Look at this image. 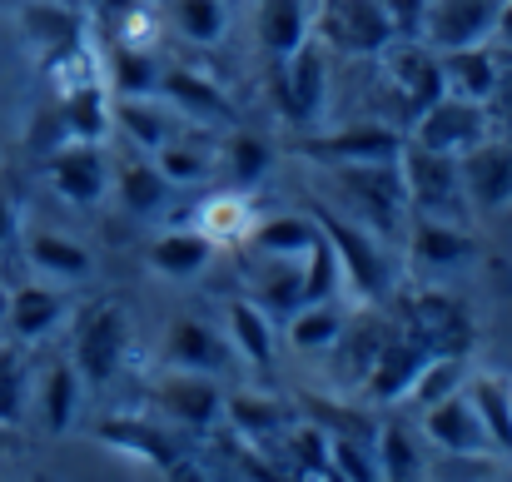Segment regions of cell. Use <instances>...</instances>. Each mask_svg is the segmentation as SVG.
<instances>
[{"label":"cell","instance_id":"6da1fadb","mask_svg":"<svg viewBox=\"0 0 512 482\" xmlns=\"http://www.w3.org/2000/svg\"><path fill=\"white\" fill-rule=\"evenodd\" d=\"M309 214H314V224L324 229V239H329V249L339 259L343 289H353L358 304H383L393 294V284H398V264H393L388 244L378 234H368L363 224H353L348 214L329 209V204H314Z\"/></svg>","mask_w":512,"mask_h":482},{"label":"cell","instance_id":"7a4b0ae2","mask_svg":"<svg viewBox=\"0 0 512 482\" xmlns=\"http://www.w3.org/2000/svg\"><path fill=\"white\" fill-rule=\"evenodd\" d=\"M329 179H334V189L343 194V204H348L343 214H348L353 224H363V229L378 234L383 244L408 234V194H403L398 160H388V164H334Z\"/></svg>","mask_w":512,"mask_h":482},{"label":"cell","instance_id":"3957f363","mask_svg":"<svg viewBox=\"0 0 512 482\" xmlns=\"http://www.w3.org/2000/svg\"><path fill=\"white\" fill-rule=\"evenodd\" d=\"M398 174H403V194H408V214L413 219L468 224L473 204H468V189H463V164H458V155H443V150H428L418 140H403Z\"/></svg>","mask_w":512,"mask_h":482},{"label":"cell","instance_id":"277c9868","mask_svg":"<svg viewBox=\"0 0 512 482\" xmlns=\"http://www.w3.org/2000/svg\"><path fill=\"white\" fill-rule=\"evenodd\" d=\"M378 55H383V85H388V90L398 95V105H403V125H413L433 100L448 95V85H443V60H438L433 45H423V40H388Z\"/></svg>","mask_w":512,"mask_h":482},{"label":"cell","instance_id":"5b68a950","mask_svg":"<svg viewBox=\"0 0 512 482\" xmlns=\"http://www.w3.org/2000/svg\"><path fill=\"white\" fill-rule=\"evenodd\" d=\"M125 348H130V323L120 304H95L75 319V338H70V363L80 368V378L90 388H105L120 363H125Z\"/></svg>","mask_w":512,"mask_h":482},{"label":"cell","instance_id":"8992f818","mask_svg":"<svg viewBox=\"0 0 512 482\" xmlns=\"http://www.w3.org/2000/svg\"><path fill=\"white\" fill-rule=\"evenodd\" d=\"M403 130H393L388 120H363V125H343V130H324V135H309V140H299L294 150L304 155V160L324 164V169H334V164H388L403 155Z\"/></svg>","mask_w":512,"mask_h":482},{"label":"cell","instance_id":"52a82bcc","mask_svg":"<svg viewBox=\"0 0 512 482\" xmlns=\"http://www.w3.org/2000/svg\"><path fill=\"white\" fill-rule=\"evenodd\" d=\"M279 100L294 125H319L329 105V55L324 40H304L289 60H279Z\"/></svg>","mask_w":512,"mask_h":482},{"label":"cell","instance_id":"ba28073f","mask_svg":"<svg viewBox=\"0 0 512 482\" xmlns=\"http://www.w3.org/2000/svg\"><path fill=\"white\" fill-rule=\"evenodd\" d=\"M508 0H428L423 15V45H433L438 55L448 50H468V45H488L498 30Z\"/></svg>","mask_w":512,"mask_h":482},{"label":"cell","instance_id":"9c48e42d","mask_svg":"<svg viewBox=\"0 0 512 482\" xmlns=\"http://www.w3.org/2000/svg\"><path fill=\"white\" fill-rule=\"evenodd\" d=\"M428 353H468L473 348V314L458 294L448 289H423L408 304V323H403Z\"/></svg>","mask_w":512,"mask_h":482},{"label":"cell","instance_id":"30bf717a","mask_svg":"<svg viewBox=\"0 0 512 482\" xmlns=\"http://www.w3.org/2000/svg\"><path fill=\"white\" fill-rule=\"evenodd\" d=\"M408 140H418L428 150H443V155H468L478 140H488V105L463 100V95H443L413 120Z\"/></svg>","mask_w":512,"mask_h":482},{"label":"cell","instance_id":"8fae6325","mask_svg":"<svg viewBox=\"0 0 512 482\" xmlns=\"http://www.w3.org/2000/svg\"><path fill=\"white\" fill-rule=\"evenodd\" d=\"M319 40L343 55H378L393 40V25L378 0H329L319 15Z\"/></svg>","mask_w":512,"mask_h":482},{"label":"cell","instance_id":"7c38bea8","mask_svg":"<svg viewBox=\"0 0 512 482\" xmlns=\"http://www.w3.org/2000/svg\"><path fill=\"white\" fill-rule=\"evenodd\" d=\"M45 179L60 199L90 209L100 204L105 184H110V164H105V150L100 145H85V140H65L45 155Z\"/></svg>","mask_w":512,"mask_h":482},{"label":"cell","instance_id":"4fadbf2b","mask_svg":"<svg viewBox=\"0 0 512 482\" xmlns=\"http://www.w3.org/2000/svg\"><path fill=\"white\" fill-rule=\"evenodd\" d=\"M423 363H428V348H423L408 328H393V333H388V343L378 348L373 368L363 373L358 393H363L368 403H393V398H408V388H413V378H418V368H423Z\"/></svg>","mask_w":512,"mask_h":482},{"label":"cell","instance_id":"5bb4252c","mask_svg":"<svg viewBox=\"0 0 512 482\" xmlns=\"http://www.w3.org/2000/svg\"><path fill=\"white\" fill-rule=\"evenodd\" d=\"M155 403H160L165 418H174L179 428H194V433H204L224 413V398H219L214 378L209 373H184V368H165L155 378Z\"/></svg>","mask_w":512,"mask_h":482},{"label":"cell","instance_id":"9a60e30c","mask_svg":"<svg viewBox=\"0 0 512 482\" xmlns=\"http://www.w3.org/2000/svg\"><path fill=\"white\" fill-rule=\"evenodd\" d=\"M70 314V294H65V284H20V289H10V304H5V328H10V338L20 343V348H30V343H40V338H50L60 323Z\"/></svg>","mask_w":512,"mask_h":482},{"label":"cell","instance_id":"2e32d148","mask_svg":"<svg viewBox=\"0 0 512 482\" xmlns=\"http://www.w3.org/2000/svg\"><path fill=\"white\" fill-rule=\"evenodd\" d=\"M423 433H428L448 458H478V453L493 448L488 433H483V418H478V403H473L468 388L453 393V398H443V403H433V408H423Z\"/></svg>","mask_w":512,"mask_h":482},{"label":"cell","instance_id":"e0dca14e","mask_svg":"<svg viewBox=\"0 0 512 482\" xmlns=\"http://www.w3.org/2000/svg\"><path fill=\"white\" fill-rule=\"evenodd\" d=\"M463 164V189L473 209H503L512 204V140H478L468 155H458Z\"/></svg>","mask_w":512,"mask_h":482},{"label":"cell","instance_id":"ac0fdd59","mask_svg":"<svg viewBox=\"0 0 512 482\" xmlns=\"http://www.w3.org/2000/svg\"><path fill=\"white\" fill-rule=\"evenodd\" d=\"M408 264L413 269H428V274H448V269H463L473 259V229L468 224H443V219H413L408 234Z\"/></svg>","mask_w":512,"mask_h":482},{"label":"cell","instance_id":"d6986e66","mask_svg":"<svg viewBox=\"0 0 512 482\" xmlns=\"http://www.w3.org/2000/svg\"><path fill=\"white\" fill-rule=\"evenodd\" d=\"M20 254H25V269H30L35 279H45V284H75V279H85V274L95 269L90 249H85L80 239L55 234V229H30V234H20Z\"/></svg>","mask_w":512,"mask_h":482},{"label":"cell","instance_id":"ffe728a7","mask_svg":"<svg viewBox=\"0 0 512 482\" xmlns=\"http://www.w3.org/2000/svg\"><path fill=\"white\" fill-rule=\"evenodd\" d=\"M80 393H85V378H80V368H75L70 358H55V363L35 378L30 403H35L40 428H45L50 438H55V433H70V423H75V413H80Z\"/></svg>","mask_w":512,"mask_h":482},{"label":"cell","instance_id":"44dd1931","mask_svg":"<svg viewBox=\"0 0 512 482\" xmlns=\"http://www.w3.org/2000/svg\"><path fill=\"white\" fill-rule=\"evenodd\" d=\"M160 100L170 105L179 120L189 125H219V120H234V105L224 100V90L194 70H165L160 75Z\"/></svg>","mask_w":512,"mask_h":482},{"label":"cell","instance_id":"7402d4cb","mask_svg":"<svg viewBox=\"0 0 512 482\" xmlns=\"http://www.w3.org/2000/svg\"><path fill=\"white\" fill-rule=\"evenodd\" d=\"M229 343L209 328V323L199 319H174L170 333H165V348H160V358H165V368H184V373H219L224 363H229Z\"/></svg>","mask_w":512,"mask_h":482},{"label":"cell","instance_id":"603a6c76","mask_svg":"<svg viewBox=\"0 0 512 482\" xmlns=\"http://www.w3.org/2000/svg\"><path fill=\"white\" fill-rule=\"evenodd\" d=\"M25 35L35 40L40 60H60L70 50L85 45V25H80V10L75 5H60V0H25Z\"/></svg>","mask_w":512,"mask_h":482},{"label":"cell","instance_id":"cb8c5ba5","mask_svg":"<svg viewBox=\"0 0 512 482\" xmlns=\"http://www.w3.org/2000/svg\"><path fill=\"white\" fill-rule=\"evenodd\" d=\"M438 60H443V85H448V95H463V100L493 105L498 80H503V60H498V50H488V45H468V50H448V55H438Z\"/></svg>","mask_w":512,"mask_h":482},{"label":"cell","instance_id":"d4e9b609","mask_svg":"<svg viewBox=\"0 0 512 482\" xmlns=\"http://www.w3.org/2000/svg\"><path fill=\"white\" fill-rule=\"evenodd\" d=\"M115 125L130 135V145L140 155H155L160 145H170L179 135V115L160 95H125V100H115Z\"/></svg>","mask_w":512,"mask_h":482},{"label":"cell","instance_id":"484cf974","mask_svg":"<svg viewBox=\"0 0 512 482\" xmlns=\"http://www.w3.org/2000/svg\"><path fill=\"white\" fill-rule=\"evenodd\" d=\"M110 95H105V80H85L75 90H65L60 100V125H65V140H85V145H105L110 135Z\"/></svg>","mask_w":512,"mask_h":482},{"label":"cell","instance_id":"4316f807","mask_svg":"<svg viewBox=\"0 0 512 482\" xmlns=\"http://www.w3.org/2000/svg\"><path fill=\"white\" fill-rule=\"evenodd\" d=\"M249 244L259 259H279V264H299L309 259V249L319 244V224L314 214H279L249 229Z\"/></svg>","mask_w":512,"mask_h":482},{"label":"cell","instance_id":"83f0119b","mask_svg":"<svg viewBox=\"0 0 512 482\" xmlns=\"http://www.w3.org/2000/svg\"><path fill=\"white\" fill-rule=\"evenodd\" d=\"M209 259H214V239H204L199 229H170L150 244V269L165 279H194Z\"/></svg>","mask_w":512,"mask_h":482},{"label":"cell","instance_id":"f1b7e54d","mask_svg":"<svg viewBox=\"0 0 512 482\" xmlns=\"http://www.w3.org/2000/svg\"><path fill=\"white\" fill-rule=\"evenodd\" d=\"M259 40L269 50V60H289L304 40H309V5L304 0H264L259 10Z\"/></svg>","mask_w":512,"mask_h":482},{"label":"cell","instance_id":"f546056e","mask_svg":"<svg viewBox=\"0 0 512 482\" xmlns=\"http://www.w3.org/2000/svg\"><path fill=\"white\" fill-rule=\"evenodd\" d=\"M100 443H110V448L140 458V463H155V468H174L179 463V448L160 428H150L140 418H110V423H100Z\"/></svg>","mask_w":512,"mask_h":482},{"label":"cell","instance_id":"4dcf8cb0","mask_svg":"<svg viewBox=\"0 0 512 482\" xmlns=\"http://www.w3.org/2000/svg\"><path fill=\"white\" fill-rule=\"evenodd\" d=\"M229 348L239 358H249L254 368H269V358H274V319L254 299H234L229 304Z\"/></svg>","mask_w":512,"mask_h":482},{"label":"cell","instance_id":"1f68e13d","mask_svg":"<svg viewBox=\"0 0 512 482\" xmlns=\"http://www.w3.org/2000/svg\"><path fill=\"white\" fill-rule=\"evenodd\" d=\"M284 323H289V343H294V348L324 353V348H334V343H339L348 314H343V299L334 294V299H319V304H299Z\"/></svg>","mask_w":512,"mask_h":482},{"label":"cell","instance_id":"d6a6232c","mask_svg":"<svg viewBox=\"0 0 512 482\" xmlns=\"http://www.w3.org/2000/svg\"><path fill=\"white\" fill-rule=\"evenodd\" d=\"M160 60L150 55V45H115L110 50V90H115V100H125V95H160Z\"/></svg>","mask_w":512,"mask_h":482},{"label":"cell","instance_id":"836d02e7","mask_svg":"<svg viewBox=\"0 0 512 482\" xmlns=\"http://www.w3.org/2000/svg\"><path fill=\"white\" fill-rule=\"evenodd\" d=\"M468 393H473V403H478V418H483L488 443H493L498 453H512V393H508V383L493 378V373H478V378H468Z\"/></svg>","mask_w":512,"mask_h":482},{"label":"cell","instance_id":"e575fe53","mask_svg":"<svg viewBox=\"0 0 512 482\" xmlns=\"http://www.w3.org/2000/svg\"><path fill=\"white\" fill-rule=\"evenodd\" d=\"M170 189L174 184L160 174V164L150 160V155H140V160H130L125 169H120V199H125V209L140 214V219L160 214L165 199H170Z\"/></svg>","mask_w":512,"mask_h":482},{"label":"cell","instance_id":"d590c367","mask_svg":"<svg viewBox=\"0 0 512 482\" xmlns=\"http://www.w3.org/2000/svg\"><path fill=\"white\" fill-rule=\"evenodd\" d=\"M463 388H468V363H463L458 353H428V363L418 368L408 398H413L418 408H433V403H443V398H453V393H463Z\"/></svg>","mask_w":512,"mask_h":482},{"label":"cell","instance_id":"8d00e7d4","mask_svg":"<svg viewBox=\"0 0 512 482\" xmlns=\"http://www.w3.org/2000/svg\"><path fill=\"white\" fill-rule=\"evenodd\" d=\"M150 160L160 164V174L170 179L174 189H179V184H204V179L214 174V155H209V145H204L199 135H194V140H189V135H174L170 145H160Z\"/></svg>","mask_w":512,"mask_h":482},{"label":"cell","instance_id":"74e56055","mask_svg":"<svg viewBox=\"0 0 512 482\" xmlns=\"http://www.w3.org/2000/svg\"><path fill=\"white\" fill-rule=\"evenodd\" d=\"M194 229H199L204 239H214V244H224V239H249L254 219H249L244 194H214V199H204Z\"/></svg>","mask_w":512,"mask_h":482},{"label":"cell","instance_id":"f35d334b","mask_svg":"<svg viewBox=\"0 0 512 482\" xmlns=\"http://www.w3.org/2000/svg\"><path fill=\"white\" fill-rule=\"evenodd\" d=\"M30 403V368L20 358V343H0V423L20 428Z\"/></svg>","mask_w":512,"mask_h":482},{"label":"cell","instance_id":"ab89813d","mask_svg":"<svg viewBox=\"0 0 512 482\" xmlns=\"http://www.w3.org/2000/svg\"><path fill=\"white\" fill-rule=\"evenodd\" d=\"M170 15H174V30L194 45H214L229 25V10L224 0H170Z\"/></svg>","mask_w":512,"mask_h":482},{"label":"cell","instance_id":"60d3db41","mask_svg":"<svg viewBox=\"0 0 512 482\" xmlns=\"http://www.w3.org/2000/svg\"><path fill=\"white\" fill-rule=\"evenodd\" d=\"M229 423H234L239 438H269V433H279V428L289 423V408H279V403H269V398L239 393V398H229Z\"/></svg>","mask_w":512,"mask_h":482},{"label":"cell","instance_id":"b9f144b4","mask_svg":"<svg viewBox=\"0 0 512 482\" xmlns=\"http://www.w3.org/2000/svg\"><path fill=\"white\" fill-rule=\"evenodd\" d=\"M269 145L264 140H254V135H234L229 145H224V169H229V184L234 189H254L264 174H269Z\"/></svg>","mask_w":512,"mask_h":482},{"label":"cell","instance_id":"7bdbcfd3","mask_svg":"<svg viewBox=\"0 0 512 482\" xmlns=\"http://www.w3.org/2000/svg\"><path fill=\"white\" fill-rule=\"evenodd\" d=\"M378 478L383 482H413L418 478V443L403 428L378 433Z\"/></svg>","mask_w":512,"mask_h":482},{"label":"cell","instance_id":"ee69618b","mask_svg":"<svg viewBox=\"0 0 512 482\" xmlns=\"http://www.w3.org/2000/svg\"><path fill=\"white\" fill-rule=\"evenodd\" d=\"M329 463H334V478L339 482H383L378 478V463L368 458V443L363 438L329 433Z\"/></svg>","mask_w":512,"mask_h":482},{"label":"cell","instance_id":"f6af8a7d","mask_svg":"<svg viewBox=\"0 0 512 482\" xmlns=\"http://www.w3.org/2000/svg\"><path fill=\"white\" fill-rule=\"evenodd\" d=\"M388 25H393V40H423V15H428V0H378Z\"/></svg>","mask_w":512,"mask_h":482},{"label":"cell","instance_id":"bcb514c9","mask_svg":"<svg viewBox=\"0 0 512 482\" xmlns=\"http://www.w3.org/2000/svg\"><path fill=\"white\" fill-rule=\"evenodd\" d=\"M20 244V209L10 199V189H0V259Z\"/></svg>","mask_w":512,"mask_h":482},{"label":"cell","instance_id":"7dc6e473","mask_svg":"<svg viewBox=\"0 0 512 482\" xmlns=\"http://www.w3.org/2000/svg\"><path fill=\"white\" fill-rule=\"evenodd\" d=\"M85 5H90L100 20H110V30H120V20H125V15H135L145 0H85Z\"/></svg>","mask_w":512,"mask_h":482},{"label":"cell","instance_id":"c3c4849f","mask_svg":"<svg viewBox=\"0 0 512 482\" xmlns=\"http://www.w3.org/2000/svg\"><path fill=\"white\" fill-rule=\"evenodd\" d=\"M165 473H170V482H214L204 468H194V463H184V458H179L174 468H165Z\"/></svg>","mask_w":512,"mask_h":482},{"label":"cell","instance_id":"681fc988","mask_svg":"<svg viewBox=\"0 0 512 482\" xmlns=\"http://www.w3.org/2000/svg\"><path fill=\"white\" fill-rule=\"evenodd\" d=\"M493 35H498V40L508 45V55H512V0L503 5V15H498V30H493Z\"/></svg>","mask_w":512,"mask_h":482},{"label":"cell","instance_id":"f907efd6","mask_svg":"<svg viewBox=\"0 0 512 482\" xmlns=\"http://www.w3.org/2000/svg\"><path fill=\"white\" fill-rule=\"evenodd\" d=\"M5 304H10V284L0 279V328H5Z\"/></svg>","mask_w":512,"mask_h":482},{"label":"cell","instance_id":"816d5d0a","mask_svg":"<svg viewBox=\"0 0 512 482\" xmlns=\"http://www.w3.org/2000/svg\"><path fill=\"white\" fill-rule=\"evenodd\" d=\"M10 443H15V428H5V423H0V453H5Z\"/></svg>","mask_w":512,"mask_h":482},{"label":"cell","instance_id":"f5cc1de1","mask_svg":"<svg viewBox=\"0 0 512 482\" xmlns=\"http://www.w3.org/2000/svg\"><path fill=\"white\" fill-rule=\"evenodd\" d=\"M60 5H75V0H60Z\"/></svg>","mask_w":512,"mask_h":482},{"label":"cell","instance_id":"db71d44e","mask_svg":"<svg viewBox=\"0 0 512 482\" xmlns=\"http://www.w3.org/2000/svg\"><path fill=\"white\" fill-rule=\"evenodd\" d=\"M35 482H50V478H35Z\"/></svg>","mask_w":512,"mask_h":482},{"label":"cell","instance_id":"11a10c76","mask_svg":"<svg viewBox=\"0 0 512 482\" xmlns=\"http://www.w3.org/2000/svg\"><path fill=\"white\" fill-rule=\"evenodd\" d=\"M508 393H512V383H508Z\"/></svg>","mask_w":512,"mask_h":482}]
</instances>
